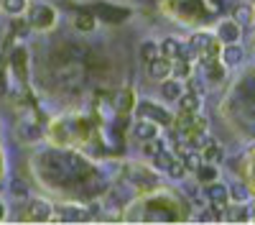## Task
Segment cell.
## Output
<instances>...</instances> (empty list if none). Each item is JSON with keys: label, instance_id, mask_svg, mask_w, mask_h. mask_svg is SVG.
Returning <instances> with one entry per match:
<instances>
[{"label": "cell", "instance_id": "6da1fadb", "mask_svg": "<svg viewBox=\"0 0 255 225\" xmlns=\"http://www.w3.org/2000/svg\"><path fill=\"white\" fill-rule=\"evenodd\" d=\"M28 23L36 31H51L56 26V10L49 3H38L33 8H28Z\"/></svg>", "mask_w": 255, "mask_h": 225}, {"label": "cell", "instance_id": "7a4b0ae2", "mask_svg": "<svg viewBox=\"0 0 255 225\" xmlns=\"http://www.w3.org/2000/svg\"><path fill=\"white\" fill-rule=\"evenodd\" d=\"M204 195L209 200V208L215 213H227V202H230V187L227 184H222L220 179L212 182V184H204Z\"/></svg>", "mask_w": 255, "mask_h": 225}, {"label": "cell", "instance_id": "3957f363", "mask_svg": "<svg viewBox=\"0 0 255 225\" xmlns=\"http://www.w3.org/2000/svg\"><path fill=\"white\" fill-rule=\"evenodd\" d=\"M135 115L138 118H151V120H156L158 126H171L174 123V118H171V113L168 110H163L161 105H156V102H151V100H140V102H135Z\"/></svg>", "mask_w": 255, "mask_h": 225}, {"label": "cell", "instance_id": "277c9868", "mask_svg": "<svg viewBox=\"0 0 255 225\" xmlns=\"http://www.w3.org/2000/svg\"><path fill=\"white\" fill-rule=\"evenodd\" d=\"M26 220L28 223H49V220H54V208L46 200H31L26 208Z\"/></svg>", "mask_w": 255, "mask_h": 225}, {"label": "cell", "instance_id": "5b68a950", "mask_svg": "<svg viewBox=\"0 0 255 225\" xmlns=\"http://www.w3.org/2000/svg\"><path fill=\"white\" fill-rule=\"evenodd\" d=\"M220 44H240V38H243V26L238 23L235 18H230V20H222V23L217 26V36H215Z\"/></svg>", "mask_w": 255, "mask_h": 225}, {"label": "cell", "instance_id": "8992f818", "mask_svg": "<svg viewBox=\"0 0 255 225\" xmlns=\"http://www.w3.org/2000/svg\"><path fill=\"white\" fill-rule=\"evenodd\" d=\"M158 131H161V126H158L156 120H151V118H138V120L133 123V138H135V141L156 138Z\"/></svg>", "mask_w": 255, "mask_h": 225}, {"label": "cell", "instance_id": "52a82bcc", "mask_svg": "<svg viewBox=\"0 0 255 225\" xmlns=\"http://www.w3.org/2000/svg\"><path fill=\"white\" fill-rule=\"evenodd\" d=\"M145 67H148V77L153 82H163L166 77H171V59H166V56H156Z\"/></svg>", "mask_w": 255, "mask_h": 225}, {"label": "cell", "instance_id": "ba28073f", "mask_svg": "<svg viewBox=\"0 0 255 225\" xmlns=\"http://www.w3.org/2000/svg\"><path fill=\"white\" fill-rule=\"evenodd\" d=\"M161 85V95H163V100H168V102H176L179 97H181V92H184V79H179V77H166L163 82H158Z\"/></svg>", "mask_w": 255, "mask_h": 225}, {"label": "cell", "instance_id": "9c48e42d", "mask_svg": "<svg viewBox=\"0 0 255 225\" xmlns=\"http://www.w3.org/2000/svg\"><path fill=\"white\" fill-rule=\"evenodd\" d=\"M243 56H245V49L240 44H222V49H220V61L225 67H238Z\"/></svg>", "mask_w": 255, "mask_h": 225}, {"label": "cell", "instance_id": "30bf717a", "mask_svg": "<svg viewBox=\"0 0 255 225\" xmlns=\"http://www.w3.org/2000/svg\"><path fill=\"white\" fill-rule=\"evenodd\" d=\"M179 102V110L181 113H199V105H202V95L199 92H194V90H184L181 92V97L176 100Z\"/></svg>", "mask_w": 255, "mask_h": 225}, {"label": "cell", "instance_id": "8fae6325", "mask_svg": "<svg viewBox=\"0 0 255 225\" xmlns=\"http://www.w3.org/2000/svg\"><path fill=\"white\" fill-rule=\"evenodd\" d=\"M194 177H197L199 184H212V182L220 179V169H217V164H212V161H202V167L194 172Z\"/></svg>", "mask_w": 255, "mask_h": 225}, {"label": "cell", "instance_id": "7c38bea8", "mask_svg": "<svg viewBox=\"0 0 255 225\" xmlns=\"http://www.w3.org/2000/svg\"><path fill=\"white\" fill-rule=\"evenodd\" d=\"M158 49H161V56H166V59H179L181 56V41L179 38H174V36H166L163 41H158Z\"/></svg>", "mask_w": 255, "mask_h": 225}, {"label": "cell", "instance_id": "4fadbf2b", "mask_svg": "<svg viewBox=\"0 0 255 225\" xmlns=\"http://www.w3.org/2000/svg\"><path fill=\"white\" fill-rule=\"evenodd\" d=\"M138 56H140L143 64H148V61H153L156 56H161L158 41H153V38H145V41H140V46H138Z\"/></svg>", "mask_w": 255, "mask_h": 225}, {"label": "cell", "instance_id": "5bb4252c", "mask_svg": "<svg viewBox=\"0 0 255 225\" xmlns=\"http://www.w3.org/2000/svg\"><path fill=\"white\" fill-rule=\"evenodd\" d=\"M74 28L79 33H92L97 28V15L95 13H77L74 15Z\"/></svg>", "mask_w": 255, "mask_h": 225}, {"label": "cell", "instance_id": "9a60e30c", "mask_svg": "<svg viewBox=\"0 0 255 225\" xmlns=\"http://www.w3.org/2000/svg\"><path fill=\"white\" fill-rule=\"evenodd\" d=\"M181 161H184V167L189 169V172H197L199 167H202V161H204V156H202V151L199 149H184L181 151Z\"/></svg>", "mask_w": 255, "mask_h": 225}, {"label": "cell", "instance_id": "2e32d148", "mask_svg": "<svg viewBox=\"0 0 255 225\" xmlns=\"http://www.w3.org/2000/svg\"><path fill=\"white\" fill-rule=\"evenodd\" d=\"M135 108V97H133V90H123L115 95V110L118 113H130Z\"/></svg>", "mask_w": 255, "mask_h": 225}, {"label": "cell", "instance_id": "e0dca14e", "mask_svg": "<svg viewBox=\"0 0 255 225\" xmlns=\"http://www.w3.org/2000/svg\"><path fill=\"white\" fill-rule=\"evenodd\" d=\"M171 74L179 77V79H189L191 77V61L186 56H179L171 61Z\"/></svg>", "mask_w": 255, "mask_h": 225}, {"label": "cell", "instance_id": "ac0fdd59", "mask_svg": "<svg viewBox=\"0 0 255 225\" xmlns=\"http://www.w3.org/2000/svg\"><path fill=\"white\" fill-rule=\"evenodd\" d=\"M3 10L13 18V15H26L28 10V0H3Z\"/></svg>", "mask_w": 255, "mask_h": 225}, {"label": "cell", "instance_id": "d6986e66", "mask_svg": "<svg viewBox=\"0 0 255 225\" xmlns=\"http://www.w3.org/2000/svg\"><path fill=\"white\" fill-rule=\"evenodd\" d=\"M10 28H13V36H15V38H26L28 31H31V23H28L26 15H13Z\"/></svg>", "mask_w": 255, "mask_h": 225}, {"label": "cell", "instance_id": "ffe728a7", "mask_svg": "<svg viewBox=\"0 0 255 225\" xmlns=\"http://www.w3.org/2000/svg\"><path fill=\"white\" fill-rule=\"evenodd\" d=\"M248 200H250V190L245 187V184H232V187H230V202L248 205Z\"/></svg>", "mask_w": 255, "mask_h": 225}, {"label": "cell", "instance_id": "44dd1931", "mask_svg": "<svg viewBox=\"0 0 255 225\" xmlns=\"http://www.w3.org/2000/svg\"><path fill=\"white\" fill-rule=\"evenodd\" d=\"M174 159H176V156H174L171 151H166V149H163V151H158V154L153 156V167H156L158 172H166V169L174 164Z\"/></svg>", "mask_w": 255, "mask_h": 225}, {"label": "cell", "instance_id": "7402d4cb", "mask_svg": "<svg viewBox=\"0 0 255 225\" xmlns=\"http://www.w3.org/2000/svg\"><path fill=\"white\" fill-rule=\"evenodd\" d=\"M140 146H143V154L145 156H156L158 151H163V141H161V136H156V138H148V141H140Z\"/></svg>", "mask_w": 255, "mask_h": 225}, {"label": "cell", "instance_id": "603a6c76", "mask_svg": "<svg viewBox=\"0 0 255 225\" xmlns=\"http://www.w3.org/2000/svg\"><path fill=\"white\" fill-rule=\"evenodd\" d=\"M166 174L171 177V179H176V182H181V179H186V174H189V169L184 167V161L181 159H174V164L166 169Z\"/></svg>", "mask_w": 255, "mask_h": 225}, {"label": "cell", "instance_id": "cb8c5ba5", "mask_svg": "<svg viewBox=\"0 0 255 225\" xmlns=\"http://www.w3.org/2000/svg\"><path fill=\"white\" fill-rule=\"evenodd\" d=\"M202 156H204V161H212V164H217L220 159H222V149L217 146V141L215 143H209V146L202 151Z\"/></svg>", "mask_w": 255, "mask_h": 225}, {"label": "cell", "instance_id": "d4e9b609", "mask_svg": "<svg viewBox=\"0 0 255 225\" xmlns=\"http://www.w3.org/2000/svg\"><path fill=\"white\" fill-rule=\"evenodd\" d=\"M232 18H235L240 26H248L250 20H253V10H250V5H238V8H235V15H232Z\"/></svg>", "mask_w": 255, "mask_h": 225}, {"label": "cell", "instance_id": "484cf974", "mask_svg": "<svg viewBox=\"0 0 255 225\" xmlns=\"http://www.w3.org/2000/svg\"><path fill=\"white\" fill-rule=\"evenodd\" d=\"M230 220H232V223H248V220H250V210L245 208V205H240V208L230 215Z\"/></svg>", "mask_w": 255, "mask_h": 225}, {"label": "cell", "instance_id": "4316f807", "mask_svg": "<svg viewBox=\"0 0 255 225\" xmlns=\"http://www.w3.org/2000/svg\"><path fill=\"white\" fill-rule=\"evenodd\" d=\"M61 220H82L79 208H61Z\"/></svg>", "mask_w": 255, "mask_h": 225}, {"label": "cell", "instance_id": "83f0119b", "mask_svg": "<svg viewBox=\"0 0 255 225\" xmlns=\"http://www.w3.org/2000/svg\"><path fill=\"white\" fill-rule=\"evenodd\" d=\"M26 195H28L26 184H23V182H20V184H18V182H13V197H26Z\"/></svg>", "mask_w": 255, "mask_h": 225}, {"label": "cell", "instance_id": "f1b7e54d", "mask_svg": "<svg viewBox=\"0 0 255 225\" xmlns=\"http://www.w3.org/2000/svg\"><path fill=\"white\" fill-rule=\"evenodd\" d=\"M5 218H8V208H5V202L0 200V223H3Z\"/></svg>", "mask_w": 255, "mask_h": 225}, {"label": "cell", "instance_id": "f546056e", "mask_svg": "<svg viewBox=\"0 0 255 225\" xmlns=\"http://www.w3.org/2000/svg\"><path fill=\"white\" fill-rule=\"evenodd\" d=\"M253 213H255V210H253Z\"/></svg>", "mask_w": 255, "mask_h": 225}]
</instances>
